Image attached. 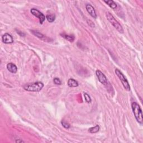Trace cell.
Returning <instances> with one entry per match:
<instances>
[{"label": "cell", "instance_id": "6da1fadb", "mask_svg": "<svg viewBox=\"0 0 143 143\" xmlns=\"http://www.w3.org/2000/svg\"><path fill=\"white\" fill-rule=\"evenodd\" d=\"M131 107L135 119L140 124H142L143 118L142 110L140 106L137 102H132L131 104Z\"/></svg>", "mask_w": 143, "mask_h": 143}, {"label": "cell", "instance_id": "7a4b0ae2", "mask_svg": "<svg viewBox=\"0 0 143 143\" xmlns=\"http://www.w3.org/2000/svg\"><path fill=\"white\" fill-rule=\"evenodd\" d=\"M106 16L107 17V19L108 20V21L113 26V27H115L119 33H124L123 28L122 27L121 24L116 20L115 17H114L110 12L107 11L106 12Z\"/></svg>", "mask_w": 143, "mask_h": 143}, {"label": "cell", "instance_id": "3957f363", "mask_svg": "<svg viewBox=\"0 0 143 143\" xmlns=\"http://www.w3.org/2000/svg\"><path fill=\"white\" fill-rule=\"evenodd\" d=\"M44 87V84L41 82H35L33 83L25 85L23 88L27 91L29 92H39Z\"/></svg>", "mask_w": 143, "mask_h": 143}, {"label": "cell", "instance_id": "277c9868", "mask_svg": "<svg viewBox=\"0 0 143 143\" xmlns=\"http://www.w3.org/2000/svg\"><path fill=\"white\" fill-rule=\"evenodd\" d=\"M115 73L116 74V76H118L119 78L120 79V80H121V82L122 83V84H123L125 89L127 91H129L130 90V87L128 81H127V79L125 77L123 73L120 71L119 69H116Z\"/></svg>", "mask_w": 143, "mask_h": 143}, {"label": "cell", "instance_id": "5b68a950", "mask_svg": "<svg viewBox=\"0 0 143 143\" xmlns=\"http://www.w3.org/2000/svg\"><path fill=\"white\" fill-rule=\"evenodd\" d=\"M30 12L31 13H32V14L34 15V16H36V17H38V19H39L40 23L41 24H42L45 20V16H44V15L36 9H31Z\"/></svg>", "mask_w": 143, "mask_h": 143}, {"label": "cell", "instance_id": "8992f818", "mask_svg": "<svg viewBox=\"0 0 143 143\" xmlns=\"http://www.w3.org/2000/svg\"><path fill=\"white\" fill-rule=\"evenodd\" d=\"M96 74L97 76L98 80H99L101 83L104 85H107V79L105 75L100 70H97L96 72Z\"/></svg>", "mask_w": 143, "mask_h": 143}, {"label": "cell", "instance_id": "52a82bcc", "mask_svg": "<svg viewBox=\"0 0 143 143\" xmlns=\"http://www.w3.org/2000/svg\"><path fill=\"white\" fill-rule=\"evenodd\" d=\"M2 40L5 44H11L14 42L12 36L8 33H6L2 36Z\"/></svg>", "mask_w": 143, "mask_h": 143}, {"label": "cell", "instance_id": "ba28073f", "mask_svg": "<svg viewBox=\"0 0 143 143\" xmlns=\"http://www.w3.org/2000/svg\"><path fill=\"white\" fill-rule=\"evenodd\" d=\"M85 8H86L87 12L89 13L91 16L93 18H95V19L97 17V15H96L95 10L91 5L87 4L85 5Z\"/></svg>", "mask_w": 143, "mask_h": 143}, {"label": "cell", "instance_id": "9c48e42d", "mask_svg": "<svg viewBox=\"0 0 143 143\" xmlns=\"http://www.w3.org/2000/svg\"><path fill=\"white\" fill-rule=\"evenodd\" d=\"M7 69L9 72L12 73H16L17 72V68L16 66L14 63H10L7 65Z\"/></svg>", "mask_w": 143, "mask_h": 143}, {"label": "cell", "instance_id": "30bf717a", "mask_svg": "<svg viewBox=\"0 0 143 143\" xmlns=\"http://www.w3.org/2000/svg\"><path fill=\"white\" fill-rule=\"evenodd\" d=\"M68 85L69 87L73 88V87H76L78 86V83L77 81L76 80H75L73 78H70L68 80Z\"/></svg>", "mask_w": 143, "mask_h": 143}, {"label": "cell", "instance_id": "8fae6325", "mask_svg": "<svg viewBox=\"0 0 143 143\" xmlns=\"http://www.w3.org/2000/svg\"><path fill=\"white\" fill-rule=\"evenodd\" d=\"M104 2L110 6L111 9H116L117 8V5L112 0H108V1H104Z\"/></svg>", "mask_w": 143, "mask_h": 143}, {"label": "cell", "instance_id": "7c38bea8", "mask_svg": "<svg viewBox=\"0 0 143 143\" xmlns=\"http://www.w3.org/2000/svg\"><path fill=\"white\" fill-rule=\"evenodd\" d=\"M62 36L64 38L66 39V40H68L69 41H71V42H73L75 39V37L73 35H67V34H63L62 35Z\"/></svg>", "mask_w": 143, "mask_h": 143}, {"label": "cell", "instance_id": "4fadbf2b", "mask_svg": "<svg viewBox=\"0 0 143 143\" xmlns=\"http://www.w3.org/2000/svg\"><path fill=\"white\" fill-rule=\"evenodd\" d=\"M100 130V126L98 125H96L94 127H91V128L89 129V132H91V133H96V132H97Z\"/></svg>", "mask_w": 143, "mask_h": 143}, {"label": "cell", "instance_id": "5bb4252c", "mask_svg": "<svg viewBox=\"0 0 143 143\" xmlns=\"http://www.w3.org/2000/svg\"><path fill=\"white\" fill-rule=\"evenodd\" d=\"M31 32L33 33V34H34L35 36H36V37L40 38V39H43V38H45V36H44V35H43L42 34H41L40 33L37 32V31L32 30V31H31Z\"/></svg>", "mask_w": 143, "mask_h": 143}, {"label": "cell", "instance_id": "9a60e30c", "mask_svg": "<svg viewBox=\"0 0 143 143\" xmlns=\"http://www.w3.org/2000/svg\"><path fill=\"white\" fill-rule=\"evenodd\" d=\"M46 19L49 22H53L55 19V16L54 15H47L46 16Z\"/></svg>", "mask_w": 143, "mask_h": 143}, {"label": "cell", "instance_id": "2e32d148", "mask_svg": "<svg viewBox=\"0 0 143 143\" xmlns=\"http://www.w3.org/2000/svg\"><path fill=\"white\" fill-rule=\"evenodd\" d=\"M84 98H85V100L87 103L91 102V98L90 96L88 95L87 93H84Z\"/></svg>", "mask_w": 143, "mask_h": 143}, {"label": "cell", "instance_id": "e0dca14e", "mask_svg": "<svg viewBox=\"0 0 143 143\" xmlns=\"http://www.w3.org/2000/svg\"><path fill=\"white\" fill-rule=\"evenodd\" d=\"M61 124H62V125H63V126L64 127H65V128H66V129H69V127H70L69 124L66 121L62 120V122H61Z\"/></svg>", "mask_w": 143, "mask_h": 143}, {"label": "cell", "instance_id": "ac0fdd59", "mask_svg": "<svg viewBox=\"0 0 143 143\" xmlns=\"http://www.w3.org/2000/svg\"><path fill=\"white\" fill-rule=\"evenodd\" d=\"M54 83L56 85H61L62 84V82H61V80H60L58 78H55L54 79Z\"/></svg>", "mask_w": 143, "mask_h": 143}, {"label": "cell", "instance_id": "d6986e66", "mask_svg": "<svg viewBox=\"0 0 143 143\" xmlns=\"http://www.w3.org/2000/svg\"><path fill=\"white\" fill-rule=\"evenodd\" d=\"M16 142H24V141H23L22 140H21V139H17V140H16Z\"/></svg>", "mask_w": 143, "mask_h": 143}]
</instances>
